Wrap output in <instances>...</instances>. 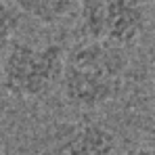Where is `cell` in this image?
I'll return each instance as SVG.
<instances>
[{
	"label": "cell",
	"mask_w": 155,
	"mask_h": 155,
	"mask_svg": "<svg viewBox=\"0 0 155 155\" xmlns=\"http://www.w3.org/2000/svg\"><path fill=\"white\" fill-rule=\"evenodd\" d=\"M126 74V48L84 40L67 52L59 88L67 105L82 111H94L122 94Z\"/></svg>",
	"instance_id": "cell-1"
},
{
	"label": "cell",
	"mask_w": 155,
	"mask_h": 155,
	"mask_svg": "<svg viewBox=\"0 0 155 155\" xmlns=\"http://www.w3.org/2000/svg\"><path fill=\"white\" fill-rule=\"evenodd\" d=\"M61 44L13 42L0 63V86L17 101H38L61 86L65 69Z\"/></svg>",
	"instance_id": "cell-2"
},
{
	"label": "cell",
	"mask_w": 155,
	"mask_h": 155,
	"mask_svg": "<svg viewBox=\"0 0 155 155\" xmlns=\"http://www.w3.org/2000/svg\"><path fill=\"white\" fill-rule=\"evenodd\" d=\"M80 29L86 40L130 48L147 29V13L138 0H80Z\"/></svg>",
	"instance_id": "cell-3"
},
{
	"label": "cell",
	"mask_w": 155,
	"mask_h": 155,
	"mask_svg": "<svg viewBox=\"0 0 155 155\" xmlns=\"http://www.w3.org/2000/svg\"><path fill=\"white\" fill-rule=\"evenodd\" d=\"M115 132L90 115L63 122L54 130V153L59 155H115Z\"/></svg>",
	"instance_id": "cell-4"
},
{
	"label": "cell",
	"mask_w": 155,
	"mask_h": 155,
	"mask_svg": "<svg viewBox=\"0 0 155 155\" xmlns=\"http://www.w3.org/2000/svg\"><path fill=\"white\" fill-rule=\"evenodd\" d=\"M17 8L38 23L52 25L65 19L80 0H15Z\"/></svg>",
	"instance_id": "cell-5"
},
{
	"label": "cell",
	"mask_w": 155,
	"mask_h": 155,
	"mask_svg": "<svg viewBox=\"0 0 155 155\" xmlns=\"http://www.w3.org/2000/svg\"><path fill=\"white\" fill-rule=\"evenodd\" d=\"M19 27V13L6 4L4 0H0V54L8 51V46L13 44V36Z\"/></svg>",
	"instance_id": "cell-6"
},
{
	"label": "cell",
	"mask_w": 155,
	"mask_h": 155,
	"mask_svg": "<svg viewBox=\"0 0 155 155\" xmlns=\"http://www.w3.org/2000/svg\"><path fill=\"white\" fill-rule=\"evenodd\" d=\"M124 155H155V149H151L149 145L147 147H136V149H130Z\"/></svg>",
	"instance_id": "cell-7"
},
{
	"label": "cell",
	"mask_w": 155,
	"mask_h": 155,
	"mask_svg": "<svg viewBox=\"0 0 155 155\" xmlns=\"http://www.w3.org/2000/svg\"><path fill=\"white\" fill-rule=\"evenodd\" d=\"M149 80H151V88H153V92H155V54H153V59H151V65H149Z\"/></svg>",
	"instance_id": "cell-8"
},
{
	"label": "cell",
	"mask_w": 155,
	"mask_h": 155,
	"mask_svg": "<svg viewBox=\"0 0 155 155\" xmlns=\"http://www.w3.org/2000/svg\"><path fill=\"white\" fill-rule=\"evenodd\" d=\"M149 147L155 149V120H153V124H151V128H149Z\"/></svg>",
	"instance_id": "cell-9"
},
{
	"label": "cell",
	"mask_w": 155,
	"mask_h": 155,
	"mask_svg": "<svg viewBox=\"0 0 155 155\" xmlns=\"http://www.w3.org/2000/svg\"><path fill=\"white\" fill-rule=\"evenodd\" d=\"M34 155H59V153H54V151H40V153H34Z\"/></svg>",
	"instance_id": "cell-10"
},
{
	"label": "cell",
	"mask_w": 155,
	"mask_h": 155,
	"mask_svg": "<svg viewBox=\"0 0 155 155\" xmlns=\"http://www.w3.org/2000/svg\"><path fill=\"white\" fill-rule=\"evenodd\" d=\"M0 155H4V147H2V143H0Z\"/></svg>",
	"instance_id": "cell-11"
},
{
	"label": "cell",
	"mask_w": 155,
	"mask_h": 155,
	"mask_svg": "<svg viewBox=\"0 0 155 155\" xmlns=\"http://www.w3.org/2000/svg\"><path fill=\"white\" fill-rule=\"evenodd\" d=\"M153 6H155V0H153Z\"/></svg>",
	"instance_id": "cell-12"
}]
</instances>
